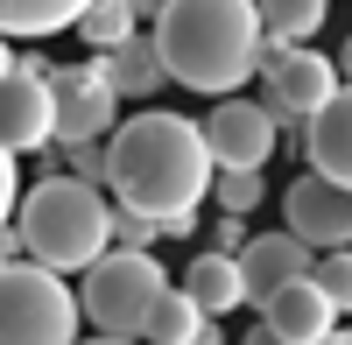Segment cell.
Segmentation results:
<instances>
[{"instance_id": "7402d4cb", "label": "cell", "mask_w": 352, "mask_h": 345, "mask_svg": "<svg viewBox=\"0 0 352 345\" xmlns=\"http://www.w3.org/2000/svg\"><path fill=\"white\" fill-rule=\"evenodd\" d=\"M50 155L71 169V177H85V183H106V134L99 141H50Z\"/></svg>"}, {"instance_id": "cb8c5ba5", "label": "cell", "mask_w": 352, "mask_h": 345, "mask_svg": "<svg viewBox=\"0 0 352 345\" xmlns=\"http://www.w3.org/2000/svg\"><path fill=\"white\" fill-rule=\"evenodd\" d=\"M240 240H247V219H240V212H219V225H212V247H219V254H240Z\"/></svg>"}, {"instance_id": "ac0fdd59", "label": "cell", "mask_w": 352, "mask_h": 345, "mask_svg": "<svg viewBox=\"0 0 352 345\" xmlns=\"http://www.w3.org/2000/svg\"><path fill=\"white\" fill-rule=\"evenodd\" d=\"M85 0H0V36H64Z\"/></svg>"}, {"instance_id": "52a82bcc", "label": "cell", "mask_w": 352, "mask_h": 345, "mask_svg": "<svg viewBox=\"0 0 352 345\" xmlns=\"http://www.w3.org/2000/svg\"><path fill=\"white\" fill-rule=\"evenodd\" d=\"M197 134H204V148H212V169H268V155L282 148L275 113L261 99H232V92H219L212 120Z\"/></svg>"}, {"instance_id": "3957f363", "label": "cell", "mask_w": 352, "mask_h": 345, "mask_svg": "<svg viewBox=\"0 0 352 345\" xmlns=\"http://www.w3.org/2000/svg\"><path fill=\"white\" fill-rule=\"evenodd\" d=\"M14 240L28 261H43L56 275H78L85 261H99L113 247V205H106V183H85V177H43L28 197H14Z\"/></svg>"}, {"instance_id": "ffe728a7", "label": "cell", "mask_w": 352, "mask_h": 345, "mask_svg": "<svg viewBox=\"0 0 352 345\" xmlns=\"http://www.w3.org/2000/svg\"><path fill=\"white\" fill-rule=\"evenodd\" d=\"M204 197H212L219 212H261V197H268V177L261 169H212V183H204Z\"/></svg>"}, {"instance_id": "484cf974", "label": "cell", "mask_w": 352, "mask_h": 345, "mask_svg": "<svg viewBox=\"0 0 352 345\" xmlns=\"http://www.w3.org/2000/svg\"><path fill=\"white\" fill-rule=\"evenodd\" d=\"M127 8H134V21H155V14H162V0H127Z\"/></svg>"}, {"instance_id": "7c38bea8", "label": "cell", "mask_w": 352, "mask_h": 345, "mask_svg": "<svg viewBox=\"0 0 352 345\" xmlns=\"http://www.w3.org/2000/svg\"><path fill=\"white\" fill-rule=\"evenodd\" d=\"M296 148H303V169H317V177H338V183L352 177V99H345V85L303 113Z\"/></svg>"}, {"instance_id": "e0dca14e", "label": "cell", "mask_w": 352, "mask_h": 345, "mask_svg": "<svg viewBox=\"0 0 352 345\" xmlns=\"http://www.w3.org/2000/svg\"><path fill=\"white\" fill-rule=\"evenodd\" d=\"M254 14H261V43H310L331 0H254Z\"/></svg>"}, {"instance_id": "4316f807", "label": "cell", "mask_w": 352, "mask_h": 345, "mask_svg": "<svg viewBox=\"0 0 352 345\" xmlns=\"http://www.w3.org/2000/svg\"><path fill=\"white\" fill-rule=\"evenodd\" d=\"M8 64H14V49H8V36H0V71H8Z\"/></svg>"}, {"instance_id": "d4e9b609", "label": "cell", "mask_w": 352, "mask_h": 345, "mask_svg": "<svg viewBox=\"0 0 352 345\" xmlns=\"http://www.w3.org/2000/svg\"><path fill=\"white\" fill-rule=\"evenodd\" d=\"M14 197H21V177H14V155L0 148V225L14 219Z\"/></svg>"}, {"instance_id": "9a60e30c", "label": "cell", "mask_w": 352, "mask_h": 345, "mask_svg": "<svg viewBox=\"0 0 352 345\" xmlns=\"http://www.w3.org/2000/svg\"><path fill=\"white\" fill-rule=\"evenodd\" d=\"M184 296L204 310V318H226V310H240V303H247L240 261H232V254H219V247H204L197 261L184 268Z\"/></svg>"}, {"instance_id": "ba28073f", "label": "cell", "mask_w": 352, "mask_h": 345, "mask_svg": "<svg viewBox=\"0 0 352 345\" xmlns=\"http://www.w3.org/2000/svg\"><path fill=\"white\" fill-rule=\"evenodd\" d=\"M0 148L8 155L50 148V56H14L0 71Z\"/></svg>"}, {"instance_id": "5bb4252c", "label": "cell", "mask_w": 352, "mask_h": 345, "mask_svg": "<svg viewBox=\"0 0 352 345\" xmlns=\"http://www.w3.org/2000/svg\"><path fill=\"white\" fill-rule=\"evenodd\" d=\"M99 78H106V92L113 99H148V92H162V56H155V36H120L113 49H99Z\"/></svg>"}, {"instance_id": "7a4b0ae2", "label": "cell", "mask_w": 352, "mask_h": 345, "mask_svg": "<svg viewBox=\"0 0 352 345\" xmlns=\"http://www.w3.org/2000/svg\"><path fill=\"white\" fill-rule=\"evenodd\" d=\"M155 56L169 85L190 92H240L261 56V14L254 0H162L155 14Z\"/></svg>"}, {"instance_id": "d6986e66", "label": "cell", "mask_w": 352, "mask_h": 345, "mask_svg": "<svg viewBox=\"0 0 352 345\" xmlns=\"http://www.w3.org/2000/svg\"><path fill=\"white\" fill-rule=\"evenodd\" d=\"M78 36L85 43H92V49H113V43H120V36H134V8H127V0H85V8H78Z\"/></svg>"}, {"instance_id": "9c48e42d", "label": "cell", "mask_w": 352, "mask_h": 345, "mask_svg": "<svg viewBox=\"0 0 352 345\" xmlns=\"http://www.w3.org/2000/svg\"><path fill=\"white\" fill-rule=\"evenodd\" d=\"M120 120V99L106 92L99 64H50V141H99Z\"/></svg>"}, {"instance_id": "5b68a950", "label": "cell", "mask_w": 352, "mask_h": 345, "mask_svg": "<svg viewBox=\"0 0 352 345\" xmlns=\"http://www.w3.org/2000/svg\"><path fill=\"white\" fill-rule=\"evenodd\" d=\"M85 296H78V318L92 324L99 338H141V318L162 289V261L148 247H106L99 261H85Z\"/></svg>"}, {"instance_id": "277c9868", "label": "cell", "mask_w": 352, "mask_h": 345, "mask_svg": "<svg viewBox=\"0 0 352 345\" xmlns=\"http://www.w3.org/2000/svg\"><path fill=\"white\" fill-rule=\"evenodd\" d=\"M85 331L78 318V289L56 268L28 261H0V345H71Z\"/></svg>"}, {"instance_id": "6da1fadb", "label": "cell", "mask_w": 352, "mask_h": 345, "mask_svg": "<svg viewBox=\"0 0 352 345\" xmlns=\"http://www.w3.org/2000/svg\"><path fill=\"white\" fill-rule=\"evenodd\" d=\"M204 183H212V148H204L197 120H184V113L113 120V134H106V190L120 205L148 212V219L197 212Z\"/></svg>"}, {"instance_id": "44dd1931", "label": "cell", "mask_w": 352, "mask_h": 345, "mask_svg": "<svg viewBox=\"0 0 352 345\" xmlns=\"http://www.w3.org/2000/svg\"><path fill=\"white\" fill-rule=\"evenodd\" d=\"M310 282L345 310V303H352V261H345V247H317V254H310Z\"/></svg>"}, {"instance_id": "8fae6325", "label": "cell", "mask_w": 352, "mask_h": 345, "mask_svg": "<svg viewBox=\"0 0 352 345\" xmlns=\"http://www.w3.org/2000/svg\"><path fill=\"white\" fill-rule=\"evenodd\" d=\"M282 219H289V233L303 247H345L352 240V190L338 177L303 169V177L282 190Z\"/></svg>"}, {"instance_id": "2e32d148", "label": "cell", "mask_w": 352, "mask_h": 345, "mask_svg": "<svg viewBox=\"0 0 352 345\" xmlns=\"http://www.w3.org/2000/svg\"><path fill=\"white\" fill-rule=\"evenodd\" d=\"M141 338H155V345H219V324L204 318V310L184 296V289H155L148 303V318H141Z\"/></svg>"}, {"instance_id": "603a6c76", "label": "cell", "mask_w": 352, "mask_h": 345, "mask_svg": "<svg viewBox=\"0 0 352 345\" xmlns=\"http://www.w3.org/2000/svg\"><path fill=\"white\" fill-rule=\"evenodd\" d=\"M162 240V225L148 212H134V205H113V247H155Z\"/></svg>"}, {"instance_id": "30bf717a", "label": "cell", "mask_w": 352, "mask_h": 345, "mask_svg": "<svg viewBox=\"0 0 352 345\" xmlns=\"http://www.w3.org/2000/svg\"><path fill=\"white\" fill-rule=\"evenodd\" d=\"M338 318H345V310H338L324 289H317L310 275H289L282 289L261 296V331H268L275 345H324V338L338 345V338H345Z\"/></svg>"}, {"instance_id": "8992f818", "label": "cell", "mask_w": 352, "mask_h": 345, "mask_svg": "<svg viewBox=\"0 0 352 345\" xmlns=\"http://www.w3.org/2000/svg\"><path fill=\"white\" fill-rule=\"evenodd\" d=\"M254 78H261V106L275 113V127H303V113L338 92V56H317L310 43H261Z\"/></svg>"}, {"instance_id": "4fadbf2b", "label": "cell", "mask_w": 352, "mask_h": 345, "mask_svg": "<svg viewBox=\"0 0 352 345\" xmlns=\"http://www.w3.org/2000/svg\"><path fill=\"white\" fill-rule=\"evenodd\" d=\"M310 254L317 247H303L296 233H247L240 240V254H232V261H240V282H247V303H261L268 289H282L289 275H310Z\"/></svg>"}]
</instances>
